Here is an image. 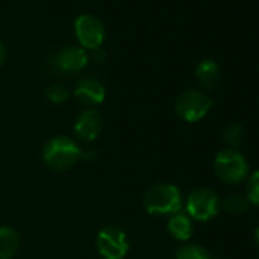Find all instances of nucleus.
Instances as JSON below:
<instances>
[{
  "label": "nucleus",
  "instance_id": "obj_20",
  "mask_svg": "<svg viewBox=\"0 0 259 259\" xmlns=\"http://www.w3.org/2000/svg\"><path fill=\"white\" fill-rule=\"evenodd\" d=\"M254 242H256V245H257V248H259V226H257L256 230H254Z\"/></svg>",
  "mask_w": 259,
  "mask_h": 259
},
{
  "label": "nucleus",
  "instance_id": "obj_13",
  "mask_svg": "<svg viewBox=\"0 0 259 259\" xmlns=\"http://www.w3.org/2000/svg\"><path fill=\"white\" fill-rule=\"evenodd\" d=\"M220 76H221L220 66L212 60H203L195 69L197 81L206 89H213L218 84Z\"/></svg>",
  "mask_w": 259,
  "mask_h": 259
},
{
  "label": "nucleus",
  "instance_id": "obj_9",
  "mask_svg": "<svg viewBox=\"0 0 259 259\" xmlns=\"http://www.w3.org/2000/svg\"><path fill=\"white\" fill-rule=\"evenodd\" d=\"M89 63V55L85 49L78 46H70L60 51L54 57V66L63 73H76L81 72Z\"/></svg>",
  "mask_w": 259,
  "mask_h": 259
},
{
  "label": "nucleus",
  "instance_id": "obj_1",
  "mask_svg": "<svg viewBox=\"0 0 259 259\" xmlns=\"http://www.w3.org/2000/svg\"><path fill=\"white\" fill-rule=\"evenodd\" d=\"M41 159L51 171L64 172L78 163L81 159V148L69 136H55L43 147Z\"/></svg>",
  "mask_w": 259,
  "mask_h": 259
},
{
  "label": "nucleus",
  "instance_id": "obj_7",
  "mask_svg": "<svg viewBox=\"0 0 259 259\" xmlns=\"http://www.w3.org/2000/svg\"><path fill=\"white\" fill-rule=\"evenodd\" d=\"M75 35L82 49L96 51L104 43L105 28L98 17L82 14L75 20Z\"/></svg>",
  "mask_w": 259,
  "mask_h": 259
},
{
  "label": "nucleus",
  "instance_id": "obj_16",
  "mask_svg": "<svg viewBox=\"0 0 259 259\" xmlns=\"http://www.w3.org/2000/svg\"><path fill=\"white\" fill-rule=\"evenodd\" d=\"M223 141L229 148L235 150L244 141V128L239 123H232V125L226 126L223 132Z\"/></svg>",
  "mask_w": 259,
  "mask_h": 259
},
{
  "label": "nucleus",
  "instance_id": "obj_15",
  "mask_svg": "<svg viewBox=\"0 0 259 259\" xmlns=\"http://www.w3.org/2000/svg\"><path fill=\"white\" fill-rule=\"evenodd\" d=\"M174 259H213V257L204 247L198 244H185L177 248Z\"/></svg>",
  "mask_w": 259,
  "mask_h": 259
},
{
  "label": "nucleus",
  "instance_id": "obj_19",
  "mask_svg": "<svg viewBox=\"0 0 259 259\" xmlns=\"http://www.w3.org/2000/svg\"><path fill=\"white\" fill-rule=\"evenodd\" d=\"M5 58H7V51H5V46H4V43L0 41V67L4 66V63H5Z\"/></svg>",
  "mask_w": 259,
  "mask_h": 259
},
{
  "label": "nucleus",
  "instance_id": "obj_8",
  "mask_svg": "<svg viewBox=\"0 0 259 259\" xmlns=\"http://www.w3.org/2000/svg\"><path fill=\"white\" fill-rule=\"evenodd\" d=\"M102 130V116L95 108H87L81 111L75 120L73 132L76 139L82 142H93Z\"/></svg>",
  "mask_w": 259,
  "mask_h": 259
},
{
  "label": "nucleus",
  "instance_id": "obj_18",
  "mask_svg": "<svg viewBox=\"0 0 259 259\" xmlns=\"http://www.w3.org/2000/svg\"><path fill=\"white\" fill-rule=\"evenodd\" d=\"M69 95H70V92L63 84H52L46 89V98H48V101H51L54 104L66 102L69 99Z\"/></svg>",
  "mask_w": 259,
  "mask_h": 259
},
{
  "label": "nucleus",
  "instance_id": "obj_2",
  "mask_svg": "<svg viewBox=\"0 0 259 259\" xmlns=\"http://www.w3.org/2000/svg\"><path fill=\"white\" fill-rule=\"evenodd\" d=\"M183 197L172 183H156L144 195V207L150 215L166 217L182 210Z\"/></svg>",
  "mask_w": 259,
  "mask_h": 259
},
{
  "label": "nucleus",
  "instance_id": "obj_5",
  "mask_svg": "<svg viewBox=\"0 0 259 259\" xmlns=\"http://www.w3.org/2000/svg\"><path fill=\"white\" fill-rule=\"evenodd\" d=\"M220 209L221 200L209 188H197L186 198V212L195 221H209L218 215Z\"/></svg>",
  "mask_w": 259,
  "mask_h": 259
},
{
  "label": "nucleus",
  "instance_id": "obj_3",
  "mask_svg": "<svg viewBox=\"0 0 259 259\" xmlns=\"http://www.w3.org/2000/svg\"><path fill=\"white\" fill-rule=\"evenodd\" d=\"M213 169L221 182L227 185H236L247 179L248 162L238 150L226 148L215 156Z\"/></svg>",
  "mask_w": 259,
  "mask_h": 259
},
{
  "label": "nucleus",
  "instance_id": "obj_6",
  "mask_svg": "<svg viewBox=\"0 0 259 259\" xmlns=\"http://www.w3.org/2000/svg\"><path fill=\"white\" fill-rule=\"evenodd\" d=\"M96 247L102 259H122L128 253L130 242L125 230L117 226H107L99 230Z\"/></svg>",
  "mask_w": 259,
  "mask_h": 259
},
{
  "label": "nucleus",
  "instance_id": "obj_17",
  "mask_svg": "<svg viewBox=\"0 0 259 259\" xmlns=\"http://www.w3.org/2000/svg\"><path fill=\"white\" fill-rule=\"evenodd\" d=\"M245 197L250 204L259 207V169H256L248 177L247 188H245Z\"/></svg>",
  "mask_w": 259,
  "mask_h": 259
},
{
  "label": "nucleus",
  "instance_id": "obj_12",
  "mask_svg": "<svg viewBox=\"0 0 259 259\" xmlns=\"http://www.w3.org/2000/svg\"><path fill=\"white\" fill-rule=\"evenodd\" d=\"M20 247L19 233L8 226H0V259H13Z\"/></svg>",
  "mask_w": 259,
  "mask_h": 259
},
{
  "label": "nucleus",
  "instance_id": "obj_4",
  "mask_svg": "<svg viewBox=\"0 0 259 259\" xmlns=\"http://www.w3.org/2000/svg\"><path fill=\"white\" fill-rule=\"evenodd\" d=\"M212 99L204 92L197 89H188L177 96L174 108L182 120L194 123L207 116L209 110L212 108Z\"/></svg>",
  "mask_w": 259,
  "mask_h": 259
},
{
  "label": "nucleus",
  "instance_id": "obj_14",
  "mask_svg": "<svg viewBox=\"0 0 259 259\" xmlns=\"http://www.w3.org/2000/svg\"><path fill=\"white\" fill-rule=\"evenodd\" d=\"M248 206H250V203H248L247 197L242 194H230L221 200V209H224L227 213H233V215L244 213L248 209Z\"/></svg>",
  "mask_w": 259,
  "mask_h": 259
},
{
  "label": "nucleus",
  "instance_id": "obj_11",
  "mask_svg": "<svg viewBox=\"0 0 259 259\" xmlns=\"http://www.w3.org/2000/svg\"><path fill=\"white\" fill-rule=\"evenodd\" d=\"M168 232L171 233L172 238H176L177 241H188L192 236V220L189 218L188 213H174L169 217L168 220Z\"/></svg>",
  "mask_w": 259,
  "mask_h": 259
},
{
  "label": "nucleus",
  "instance_id": "obj_10",
  "mask_svg": "<svg viewBox=\"0 0 259 259\" xmlns=\"http://www.w3.org/2000/svg\"><path fill=\"white\" fill-rule=\"evenodd\" d=\"M73 93H75V98L81 104L89 105V107L99 105L105 99V89L95 78H82V79H79Z\"/></svg>",
  "mask_w": 259,
  "mask_h": 259
}]
</instances>
